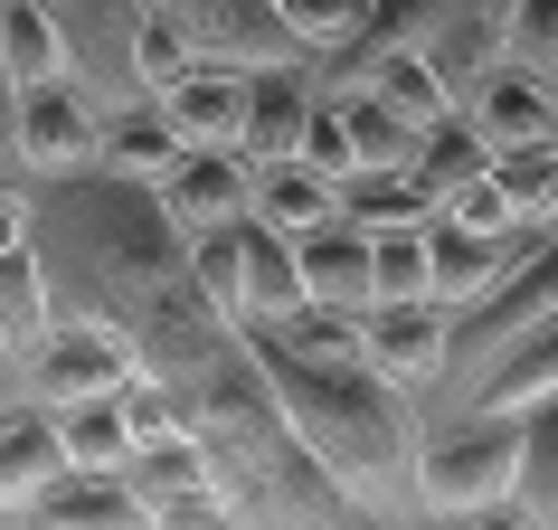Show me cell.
I'll return each instance as SVG.
<instances>
[{"label": "cell", "instance_id": "obj_14", "mask_svg": "<svg viewBox=\"0 0 558 530\" xmlns=\"http://www.w3.org/2000/svg\"><path fill=\"white\" fill-rule=\"evenodd\" d=\"M464 115H473V133H483L493 152H511V143H549V133H558V86L539 76V67L501 58L493 76L464 95Z\"/></svg>", "mask_w": 558, "mask_h": 530}, {"label": "cell", "instance_id": "obj_25", "mask_svg": "<svg viewBox=\"0 0 558 530\" xmlns=\"http://www.w3.org/2000/svg\"><path fill=\"white\" fill-rule=\"evenodd\" d=\"M341 218H351V228H426V218H436V200H426V190H416V171H351L341 180Z\"/></svg>", "mask_w": 558, "mask_h": 530}, {"label": "cell", "instance_id": "obj_2", "mask_svg": "<svg viewBox=\"0 0 558 530\" xmlns=\"http://www.w3.org/2000/svg\"><path fill=\"white\" fill-rule=\"evenodd\" d=\"M511 465H521V417H501V408L426 417V436H416V502H426V521H473L511 483Z\"/></svg>", "mask_w": 558, "mask_h": 530}, {"label": "cell", "instance_id": "obj_22", "mask_svg": "<svg viewBox=\"0 0 558 530\" xmlns=\"http://www.w3.org/2000/svg\"><path fill=\"white\" fill-rule=\"evenodd\" d=\"M521 530H558V398L521 408V465H511Z\"/></svg>", "mask_w": 558, "mask_h": 530}, {"label": "cell", "instance_id": "obj_19", "mask_svg": "<svg viewBox=\"0 0 558 530\" xmlns=\"http://www.w3.org/2000/svg\"><path fill=\"white\" fill-rule=\"evenodd\" d=\"M246 218H265V228L303 237V228H323V218H341V180H323L303 152H284V161H256V208H246Z\"/></svg>", "mask_w": 558, "mask_h": 530}, {"label": "cell", "instance_id": "obj_27", "mask_svg": "<svg viewBox=\"0 0 558 530\" xmlns=\"http://www.w3.org/2000/svg\"><path fill=\"white\" fill-rule=\"evenodd\" d=\"M341 115H351V152H360V171H408V161H416V123L398 115L388 95L351 86V95H341Z\"/></svg>", "mask_w": 558, "mask_h": 530}, {"label": "cell", "instance_id": "obj_23", "mask_svg": "<svg viewBox=\"0 0 558 530\" xmlns=\"http://www.w3.org/2000/svg\"><path fill=\"white\" fill-rule=\"evenodd\" d=\"M58 417V445H66V465H95V473H123L133 465V426H123V398H66Z\"/></svg>", "mask_w": 558, "mask_h": 530}, {"label": "cell", "instance_id": "obj_6", "mask_svg": "<svg viewBox=\"0 0 558 530\" xmlns=\"http://www.w3.org/2000/svg\"><path fill=\"white\" fill-rule=\"evenodd\" d=\"M151 200L171 218L180 237H208V228H236L246 208H256V161L236 143H190L171 171L151 180Z\"/></svg>", "mask_w": 558, "mask_h": 530}, {"label": "cell", "instance_id": "obj_10", "mask_svg": "<svg viewBox=\"0 0 558 530\" xmlns=\"http://www.w3.org/2000/svg\"><path fill=\"white\" fill-rule=\"evenodd\" d=\"M360 360L426 408L436 380H445V303H426V294L416 303H369V313H360Z\"/></svg>", "mask_w": 558, "mask_h": 530}, {"label": "cell", "instance_id": "obj_8", "mask_svg": "<svg viewBox=\"0 0 558 530\" xmlns=\"http://www.w3.org/2000/svg\"><path fill=\"white\" fill-rule=\"evenodd\" d=\"M151 20H171L199 58H236V67H275V58H303L284 20H275V0H133Z\"/></svg>", "mask_w": 558, "mask_h": 530}, {"label": "cell", "instance_id": "obj_33", "mask_svg": "<svg viewBox=\"0 0 558 530\" xmlns=\"http://www.w3.org/2000/svg\"><path fill=\"white\" fill-rule=\"evenodd\" d=\"M445 218H454V228H483V237H521V228H539V218H521V208L501 200V180H493V171L464 180V190L445 200Z\"/></svg>", "mask_w": 558, "mask_h": 530}, {"label": "cell", "instance_id": "obj_18", "mask_svg": "<svg viewBox=\"0 0 558 530\" xmlns=\"http://www.w3.org/2000/svg\"><path fill=\"white\" fill-rule=\"evenodd\" d=\"M66 465V445H58V417L38 408V398H20V408L0 417V521H20V502L48 483V473Z\"/></svg>", "mask_w": 558, "mask_h": 530}, {"label": "cell", "instance_id": "obj_28", "mask_svg": "<svg viewBox=\"0 0 558 530\" xmlns=\"http://www.w3.org/2000/svg\"><path fill=\"white\" fill-rule=\"evenodd\" d=\"M275 20H284V38L303 58H331V48H351L369 29V0H275Z\"/></svg>", "mask_w": 558, "mask_h": 530}, {"label": "cell", "instance_id": "obj_37", "mask_svg": "<svg viewBox=\"0 0 558 530\" xmlns=\"http://www.w3.org/2000/svg\"><path fill=\"white\" fill-rule=\"evenodd\" d=\"M10 408H20V380H10V370H0V417H10Z\"/></svg>", "mask_w": 558, "mask_h": 530}, {"label": "cell", "instance_id": "obj_1", "mask_svg": "<svg viewBox=\"0 0 558 530\" xmlns=\"http://www.w3.org/2000/svg\"><path fill=\"white\" fill-rule=\"evenodd\" d=\"M246 341H256V370L275 388V408L294 417V436L351 493L360 521H426V502H416L426 408L360 360V313L294 303V313H256Z\"/></svg>", "mask_w": 558, "mask_h": 530}, {"label": "cell", "instance_id": "obj_32", "mask_svg": "<svg viewBox=\"0 0 558 530\" xmlns=\"http://www.w3.org/2000/svg\"><path fill=\"white\" fill-rule=\"evenodd\" d=\"M303 161H313V171L323 180H351L360 171V152H351V115H341V95H313V115H303Z\"/></svg>", "mask_w": 558, "mask_h": 530}, {"label": "cell", "instance_id": "obj_9", "mask_svg": "<svg viewBox=\"0 0 558 530\" xmlns=\"http://www.w3.org/2000/svg\"><path fill=\"white\" fill-rule=\"evenodd\" d=\"M539 237H549V218L521 228V237H483V228H454V218L436 208V218H426V303L464 313L473 294H493V285L530 256V246H539Z\"/></svg>", "mask_w": 558, "mask_h": 530}, {"label": "cell", "instance_id": "obj_5", "mask_svg": "<svg viewBox=\"0 0 558 530\" xmlns=\"http://www.w3.org/2000/svg\"><path fill=\"white\" fill-rule=\"evenodd\" d=\"M123 380H133V341H123V332H105V323H86V313H58V332L20 360V398H38V408H66V398H114Z\"/></svg>", "mask_w": 558, "mask_h": 530}, {"label": "cell", "instance_id": "obj_4", "mask_svg": "<svg viewBox=\"0 0 558 530\" xmlns=\"http://www.w3.org/2000/svg\"><path fill=\"white\" fill-rule=\"evenodd\" d=\"M95 143H105V105H95L76 76H48V86H20V123H10V161L29 180H76L95 171Z\"/></svg>", "mask_w": 558, "mask_h": 530}, {"label": "cell", "instance_id": "obj_35", "mask_svg": "<svg viewBox=\"0 0 558 530\" xmlns=\"http://www.w3.org/2000/svg\"><path fill=\"white\" fill-rule=\"evenodd\" d=\"M190 58H199V48H190V38H180L171 20H151V10H143V29H133V67H143V86L161 95V86H171V76H180Z\"/></svg>", "mask_w": 558, "mask_h": 530}, {"label": "cell", "instance_id": "obj_21", "mask_svg": "<svg viewBox=\"0 0 558 530\" xmlns=\"http://www.w3.org/2000/svg\"><path fill=\"white\" fill-rule=\"evenodd\" d=\"M408 171H416V190H426V200L445 208L454 190H464V180H483V171H493V143H483V133H473V115L454 105L445 123H426V133H416V161H408Z\"/></svg>", "mask_w": 558, "mask_h": 530}, {"label": "cell", "instance_id": "obj_36", "mask_svg": "<svg viewBox=\"0 0 558 530\" xmlns=\"http://www.w3.org/2000/svg\"><path fill=\"white\" fill-rule=\"evenodd\" d=\"M10 123H20V76L0 58V171H20V161H10Z\"/></svg>", "mask_w": 558, "mask_h": 530}, {"label": "cell", "instance_id": "obj_13", "mask_svg": "<svg viewBox=\"0 0 558 530\" xmlns=\"http://www.w3.org/2000/svg\"><path fill=\"white\" fill-rule=\"evenodd\" d=\"M313 58H275V67H246V123H236V152L246 161H284L303 143V115H313Z\"/></svg>", "mask_w": 558, "mask_h": 530}, {"label": "cell", "instance_id": "obj_26", "mask_svg": "<svg viewBox=\"0 0 558 530\" xmlns=\"http://www.w3.org/2000/svg\"><path fill=\"white\" fill-rule=\"evenodd\" d=\"M0 58L20 86H48L66 76V48H58V20H48V0H0Z\"/></svg>", "mask_w": 558, "mask_h": 530}, {"label": "cell", "instance_id": "obj_7", "mask_svg": "<svg viewBox=\"0 0 558 530\" xmlns=\"http://www.w3.org/2000/svg\"><path fill=\"white\" fill-rule=\"evenodd\" d=\"M123 473H133L143 530H228V493H218V473H208L199 436H180V445H143Z\"/></svg>", "mask_w": 558, "mask_h": 530}, {"label": "cell", "instance_id": "obj_16", "mask_svg": "<svg viewBox=\"0 0 558 530\" xmlns=\"http://www.w3.org/2000/svg\"><path fill=\"white\" fill-rule=\"evenodd\" d=\"M303 256V303H331V313H369V228L351 218H323V228L294 237Z\"/></svg>", "mask_w": 558, "mask_h": 530}, {"label": "cell", "instance_id": "obj_30", "mask_svg": "<svg viewBox=\"0 0 558 530\" xmlns=\"http://www.w3.org/2000/svg\"><path fill=\"white\" fill-rule=\"evenodd\" d=\"M246 228V218H236ZM236 228H208V237H190V275H199V294L218 303V313H236L246 323V237Z\"/></svg>", "mask_w": 558, "mask_h": 530}, {"label": "cell", "instance_id": "obj_11", "mask_svg": "<svg viewBox=\"0 0 558 530\" xmlns=\"http://www.w3.org/2000/svg\"><path fill=\"white\" fill-rule=\"evenodd\" d=\"M539 398H558V313H539L530 332H511L483 370H473L454 398H445L436 417H454V408H501V417H521V408H539Z\"/></svg>", "mask_w": 558, "mask_h": 530}, {"label": "cell", "instance_id": "obj_31", "mask_svg": "<svg viewBox=\"0 0 558 530\" xmlns=\"http://www.w3.org/2000/svg\"><path fill=\"white\" fill-rule=\"evenodd\" d=\"M426 294V228H379L369 237V303H416Z\"/></svg>", "mask_w": 558, "mask_h": 530}, {"label": "cell", "instance_id": "obj_15", "mask_svg": "<svg viewBox=\"0 0 558 530\" xmlns=\"http://www.w3.org/2000/svg\"><path fill=\"white\" fill-rule=\"evenodd\" d=\"M151 105L171 115L180 143H236V123H246V67L236 58H190Z\"/></svg>", "mask_w": 558, "mask_h": 530}, {"label": "cell", "instance_id": "obj_12", "mask_svg": "<svg viewBox=\"0 0 558 530\" xmlns=\"http://www.w3.org/2000/svg\"><path fill=\"white\" fill-rule=\"evenodd\" d=\"M20 521H38V530H143V502H133V473L58 465L29 502H20Z\"/></svg>", "mask_w": 558, "mask_h": 530}, {"label": "cell", "instance_id": "obj_24", "mask_svg": "<svg viewBox=\"0 0 558 530\" xmlns=\"http://www.w3.org/2000/svg\"><path fill=\"white\" fill-rule=\"evenodd\" d=\"M246 323L256 313H294L303 303V256H294V237L284 228H265V218H246Z\"/></svg>", "mask_w": 558, "mask_h": 530}, {"label": "cell", "instance_id": "obj_20", "mask_svg": "<svg viewBox=\"0 0 558 530\" xmlns=\"http://www.w3.org/2000/svg\"><path fill=\"white\" fill-rule=\"evenodd\" d=\"M180 133H171V115L161 105H114L105 115V143H95V171H114V180H161L180 161Z\"/></svg>", "mask_w": 558, "mask_h": 530}, {"label": "cell", "instance_id": "obj_29", "mask_svg": "<svg viewBox=\"0 0 558 530\" xmlns=\"http://www.w3.org/2000/svg\"><path fill=\"white\" fill-rule=\"evenodd\" d=\"M493 180H501V200L521 208V218H549V208H558V133H549V143L493 152Z\"/></svg>", "mask_w": 558, "mask_h": 530}, {"label": "cell", "instance_id": "obj_34", "mask_svg": "<svg viewBox=\"0 0 558 530\" xmlns=\"http://www.w3.org/2000/svg\"><path fill=\"white\" fill-rule=\"evenodd\" d=\"M511 58L558 86V0H511Z\"/></svg>", "mask_w": 558, "mask_h": 530}, {"label": "cell", "instance_id": "obj_17", "mask_svg": "<svg viewBox=\"0 0 558 530\" xmlns=\"http://www.w3.org/2000/svg\"><path fill=\"white\" fill-rule=\"evenodd\" d=\"M58 332V294H48V265L38 246H0V370L20 380V360Z\"/></svg>", "mask_w": 558, "mask_h": 530}, {"label": "cell", "instance_id": "obj_3", "mask_svg": "<svg viewBox=\"0 0 558 530\" xmlns=\"http://www.w3.org/2000/svg\"><path fill=\"white\" fill-rule=\"evenodd\" d=\"M48 20H58L66 76H76L105 115H114V105H151L143 67H133V29H143L133 0H48Z\"/></svg>", "mask_w": 558, "mask_h": 530}]
</instances>
